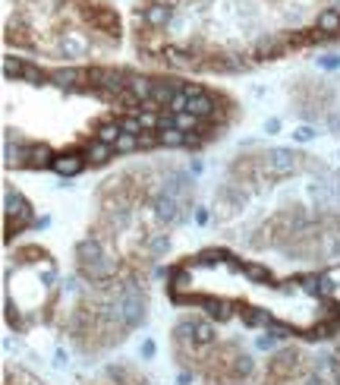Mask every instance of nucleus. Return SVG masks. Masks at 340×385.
<instances>
[{
    "instance_id": "nucleus-5",
    "label": "nucleus",
    "mask_w": 340,
    "mask_h": 385,
    "mask_svg": "<svg viewBox=\"0 0 340 385\" xmlns=\"http://www.w3.org/2000/svg\"><path fill=\"white\" fill-rule=\"evenodd\" d=\"M328 370H331V379H334V385H340V341H337V347H334L331 360H328Z\"/></svg>"
},
{
    "instance_id": "nucleus-3",
    "label": "nucleus",
    "mask_w": 340,
    "mask_h": 385,
    "mask_svg": "<svg viewBox=\"0 0 340 385\" xmlns=\"http://www.w3.org/2000/svg\"><path fill=\"white\" fill-rule=\"evenodd\" d=\"M85 385H148L145 379H130V370H117V366H110L108 372H104V379H98V382H85Z\"/></svg>"
},
{
    "instance_id": "nucleus-1",
    "label": "nucleus",
    "mask_w": 340,
    "mask_h": 385,
    "mask_svg": "<svg viewBox=\"0 0 340 385\" xmlns=\"http://www.w3.org/2000/svg\"><path fill=\"white\" fill-rule=\"evenodd\" d=\"M173 354L205 385H246L252 376V357L233 341H218L208 322H180L173 329Z\"/></svg>"
},
{
    "instance_id": "nucleus-2",
    "label": "nucleus",
    "mask_w": 340,
    "mask_h": 385,
    "mask_svg": "<svg viewBox=\"0 0 340 385\" xmlns=\"http://www.w3.org/2000/svg\"><path fill=\"white\" fill-rule=\"evenodd\" d=\"M259 385H331V382H328L325 370L309 354L287 347V351H278L265 363Z\"/></svg>"
},
{
    "instance_id": "nucleus-4",
    "label": "nucleus",
    "mask_w": 340,
    "mask_h": 385,
    "mask_svg": "<svg viewBox=\"0 0 340 385\" xmlns=\"http://www.w3.org/2000/svg\"><path fill=\"white\" fill-rule=\"evenodd\" d=\"M315 32L337 35L340 32V10H325V13H318V19H315Z\"/></svg>"
}]
</instances>
